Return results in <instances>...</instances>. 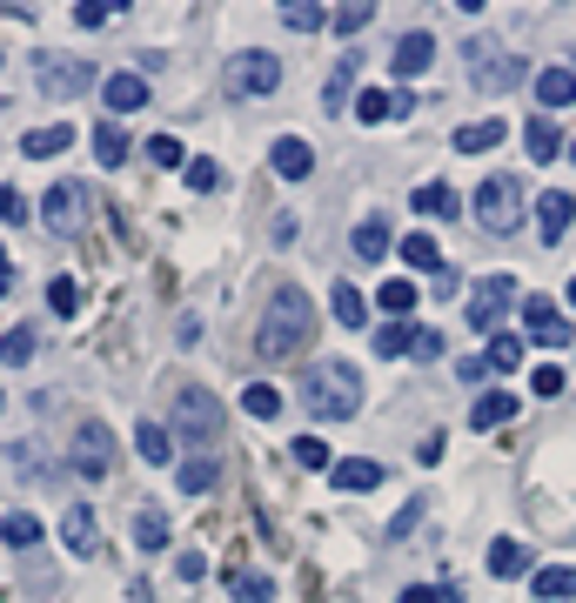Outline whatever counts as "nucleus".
Returning a JSON list of instances; mask_svg holds the SVG:
<instances>
[{
    "mask_svg": "<svg viewBox=\"0 0 576 603\" xmlns=\"http://www.w3.org/2000/svg\"><path fill=\"white\" fill-rule=\"evenodd\" d=\"M315 342V302L302 295V289H275L269 295V315H262V329H256V349L269 356V363H289V356H302Z\"/></svg>",
    "mask_w": 576,
    "mask_h": 603,
    "instance_id": "f257e3e1",
    "label": "nucleus"
},
{
    "mask_svg": "<svg viewBox=\"0 0 576 603\" xmlns=\"http://www.w3.org/2000/svg\"><path fill=\"white\" fill-rule=\"evenodd\" d=\"M302 402L315 422H349L362 409V369L356 363H315L302 376Z\"/></svg>",
    "mask_w": 576,
    "mask_h": 603,
    "instance_id": "f03ea898",
    "label": "nucleus"
},
{
    "mask_svg": "<svg viewBox=\"0 0 576 603\" xmlns=\"http://www.w3.org/2000/svg\"><path fill=\"white\" fill-rule=\"evenodd\" d=\"M175 429H182V443H188L195 456H215V450H221V429H228L221 396L202 389V383H182V389H175Z\"/></svg>",
    "mask_w": 576,
    "mask_h": 603,
    "instance_id": "7ed1b4c3",
    "label": "nucleus"
},
{
    "mask_svg": "<svg viewBox=\"0 0 576 603\" xmlns=\"http://www.w3.org/2000/svg\"><path fill=\"white\" fill-rule=\"evenodd\" d=\"M463 61H469L476 95H510V88H523V80H530V67H523L517 54L489 47V41H469V47H463Z\"/></svg>",
    "mask_w": 576,
    "mask_h": 603,
    "instance_id": "20e7f679",
    "label": "nucleus"
},
{
    "mask_svg": "<svg viewBox=\"0 0 576 603\" xmlns=\"http://www.w3.org/2000/svg\"><path fill=\"white\" fill-rule=\"evenodd\" d=\"M476 222L497 228V235H510V228L523 222V182H517V175H489V182L476 189Z\"/></svg>",
    "mask_w": 576,
    "mask_h": 603,
    "instance_id": "39448f33",
    "label": "nucleus"
},
{
    "mask_svg": "<svg viewBox=\"0 0 576 603\" xmlns=\"http://www.w3.org/2000/svg\"><path fill=\"white\" fill-rule=\"evenodd\" d=\"M67 456H74V476L80 483H101L115 470V429L108 422H80L74 443H67Z\"/></svg>",
    "mask_w": 576,
    "mask_h": 603,
    "instance_id": "423d86ee",
    "label": "nucleus"
},
{
    "mask_svg": "<svg viewBox=\"0 0 576 603\" xmlns=\"http://www.w3.org/2000/svg\"><path fill=\"white\" fill-rule=\"evenodd\" d=\"M510 302H517V282H510V276H482V282L469 289L463 322H469L476 335H497V329H503V315H510Z\"/></svg>",
    "mask_w": 576,
    "mask_h": 603,
    "instance_id": "0eeeda50",
    "label": "nucleus"
},
{
    "mask_svg": "<svg viewBox=\"0 0 576 603\" xmlns=\"http://www.w3.org/2000/svg\"><path fill=\"white\" fill-rule=\"evenodd\" d=\"M34 74H41V95H47V101H74V95L101 88V74H95L88 61H67V54H41Z\"/></svg>",
    "mask_w": 576,
    "mask_h": 603,
    "instance_id": "6e6552de",
    "label": "nucleus"
},
{
    "mask_svg": "<svg viewBox=\"0 0 576 603\" xmlns=\"http://www.w3.org/2000/svg\"><path fill=\"white\" fill-rule=\"evenodd\" d=\"M275 88H282V61H275V54L249 47V54H235V61H228V95H235V101H249V95H275Z\"/></svg>",
    "mask_w": 576,
    "mask_h": 603,
    "instance_id": "1a4fd4ad",
    "label": "nucleus"
},
{
    "mask_svg": "<svg viewBox=\"0 0 576 603\" xmlns=\"http://www.w3.org/2000/svg\"><path fill=\"white\" fill-rule=\"evenodd\" d=\"M523 335L536 342V349H569V342H576L569 315H563L550 295H523Z\"/></svg>",
    "mask_w": 576,
    "mask_h": 603,
    "instance_id": "9d476101",
    "label": "nucleus"
},
{
    "mask_svg": "<svg viewBox=\"0 0 576 603\" xmlns=\"http://www.w3.org/2000/svg\"><path fill=\"white\" fill-rule=\"evenodd\" d=\"M41 222H47L54 235H74L80 222H88V189H80V182H54V189L41 195Z\"/></svg>",
    "mask_w": 576,
    "mask_h": 603,
    "instance_id": "9b49d317",
    "label": "nucleus"
},
{
    "mask_svg": "<svg viewBox=\"0 0 576 603\" xmlns=\"http://www.w3.org/2000/svg\"><path fill=\"white\" fill-rule=\"evenodd\" d=\"M61 550H67V557H95V550H101V524H95L88 503H74V509L61 516Z\"/></svg>",
    "mask_w": 576,
    "mask_h": 603,
    "instance_id": "f8f14e48",
    "label": "nucleus"
},
{
    "mask_svg": "<svg viewBox=\"0 0 576 603\" xmlns=\"http://www.w3.org/2000/svg\"><path fill=\"white\" fill-rule=\"evenodd\" d=\"M430 61H436V34H423V28H409V34L395 41V54H389V67H395L402 80H416V74H430Z\"/></svg>",
    "mask_w": 576,
    "mask_h": 603,
    "instance_id": "ddd939ff",
    "label": "nucleus"
},
{
    "mask_svg": "<svg viewBox=\"0 0 576 603\" xmlns=\"http://www.w3.org/2000/svg\"><path fill=\"white\" fill-rule=\"evenodd\" d=\"M569 222H576V195H563V189H550L543 202H536V235L556 248L563 235H569Z\"/></svg>",
    "mask_w": 576,
    "mask_h": 603,
    "instance_id": "4468645a",
    "label": "nucleus"
},
{
    "mask_svg": "<svg viewBox=\"0 0 576 603\" xmlns=\"http://www.w3.org/2000/svg\"><path fill=\"white\" fill-rule=\"evenodd\" d=\"M101 101H108V115H134V108H148V80L121 67V74L101 80Z\"/></svg>",
    "mask_w": 576,
    "mask_h": 603,
    "instance_id": "2eb2a0df",
    "label": "nucleus"
},
{
    "mask_svg": "<svg viewBox=\"0 0 576 603\" xmlns=\"http://www.w3.org/2000/svg\"><path fill=\"white\" fill-rule=\"evenodd\" d=\"M530 88H536L543 108H576V67H536Z\"/></svg>",
    "mask_w": 576,
    "mask_h": 603,
    "instance_id": "dca6fc26",
    "label": "nucleus"
},
{
    "mask_svg": "<svg viewBox=\"0 0 576 603\" xmlns=\"http://www.w3.org/2000/svg\"><path fill=\"white\" fill-rule=\"evenodd\" d=\"M409 108H416V101H409L402 88H395V95H389V88H369V95H356V115H362L369 128H382V121H402Z\"/></svg>",
    "mask_w": 576,
    "mask_h": 603,
    "instance_id": "f3484780",
    "label": "nucleus"
},
{
    "mask_svg": "<svg viewBox=\"0 0 576 603\" xmlns=\"http://www.w3.org/2000/svg\"><path fill=\"white\" fill-rule=\"evenodd\" d=\"M517 409H523V402H517L510 389H482L476 409H469V429H503V422H517Z\"/></svg>",
    "mask_w": 576,
    "mask_h": 603,
    "instance_id": "a211bd4d",
    "label": "nucleus"
},
{
    "mask_svg": "<svg viewBox=\"0 0 576 603\" xmlns=\"http://www.w3.org/2000/svg\"><path fill=\"white\" fill-rule=\"evenodd\" d=\"M269 161H275V175H289V182H308V168H315V148H308L302 134H282V141L269 148Z\"/></svg>",
    "mask_w": 576,
    "mask_h": 603,
    "instance_id": "6ab92c4d",
    "label": "nucleus"
},
{
    "mask_svg": "<svg viewBox=\"0 0 576 603\" xmlns=\"http://www.w3.org/2000/svg\"><path fill=\"white\" fill-rule=\"evenodd\" d=\"M530 596H543V603H576V563L536 570V577H530Z\"/></svg>",
    "mask_w": 576,
    "mask_h": 603,
    "instance_id": "aec40b11",
    "label": "nucleus"
},
{
    "mask_svg": "<svg viewBox=\"0 0 576 603\" xmlns=\"http://www.w3.org/2000/svg\"><path fill=\"white\" fill-rule=\"evenodd\" d=\"M409 208H416V215H430V222H449V215L463 208V195H456L449 182H423L416 195H409Z\"/></svg>",
    "mask_w": 576,
    "mask_h": 603,
    "instance_id": "412c9836",
    "label": "nucleus"
},
{
    "mask_svg": "<svg viewBox=\"0 0 576 603\" xmlns=\"http://www.w3.org/2000/svg\"><path fill=\"white\" fill-rule=\"evenodd\" d=\"M328 476H336V489H349V496H369V489L382 483V463H369V456H343Z\"/></svg>",
    "mask_w": 576,
    "mask_h": 603,
    "instance_id": "4be33fe9",
    "label": "nucleus"
},
{
    "mask_svg": "<svg viewBox=\"0 0 576 603\" xmlns=\"http://www.w3.org/2000/svg\"><path fill=\"white\" fill-rule=\"evenodd\" d=\"M356 74H362V61H356V54H343V67L328 74V88H322V115H343V108H349V95H356Z\"/></svg>",
    "mask_w": 576,
    "mask_h": 603,
    "instance_id": "5701e85b",
    "label": "nucleus"
},
{
    "mask_svg": "<svg viewBox=\"0 0 576 603\" xmlns=\"http://www.w3.org/2000/svg\"><path fill=\"white\" fill-rule=\"evenodd\" d=\"M503 121L497 115H482V121H469V128H456V154H482V148H503Z\"/></svg>",
    "mask_w": 576,
    "mask_h": 603,
    "instance_id": "b1692460",
    "label": "nucleus"
},
{
    "mask_svg": "<svg viewBox=\"0 0 576 603\" xmlns=\"http://www.w3.org/2000/svg\"><path fill=\"white\" fill-rule=\"evenodd\" d=\"M376 302H382V315H389V322H409V309H416V302H423V289H416V282H409V276H389Z\"/></svg>",
    "mask_w": 576,
    "mask_h": 603,
    "instance_id": "393cba45",
    "label": "nucleus"
},
{
    "mask_svg": "<svg viewBox=\"0 0 576 603\" xmlns=\"http://www.w3.org/2000/svg\"><path fill=\"white\" fill-rule=\"evenodd\" d=\"M482 363H489V376H510V369L523 363V335H503V329H497V335L482 342Z\"/></svg>",
    "mask_w": 576,
    "mask_h": 603,
    "instance_id": "a878e982",
    "label": "nucleus"
},
{
    "mask_svg": "<svg viewBox=\"0 0 576 603\" xmlns=\"http://www.w3.org/2000/svg\"><path fill=\"white\" fill-rule=\"evenodd\" d=\"M61 148H74V128H67V121H54V128H34V134H21V154H28V161H47V154H61Z\"/></svg>",
    "mask_w": 576,
    "mask_h": 603,
    "instance_id": "bb28decb",
    "label": "nucleus"
},
{
    "mask_svg": "<svg viewBox=\"0 0 576 603\" xmlns=\"http://www.w3.org/2000/svg\"><path fill=\"white\" fill-rule=\"evenodd\" d=\"M376 356H382V363L416 356V322H382V329H376Z\"/></svg>",
    "mask_w": 576,
    "mask_h": 603,
    "instance_id": "cd10ccee",
    "label": "nucleus"
},
{
    "mask_svg": "<svg viewBox=\"0 0 576 603\" xmlns=\"http://www.w3.org/2000/svg\"><path fill=\"white\" fill-rule=\"evenodd\" d=\"M134 543H141L148 557H154V550H169V516H161L154 503H141V509H134Z\"/></svg>",
    "mask_w": 576,
    "mask_h": 603,
    "instance_id": "c85d7f7f",
    "label": "nucleus"
},
{
    "mask_svg": "<svg viewBox=\"0 0 576 603\" xmlns=\"http://www.w3.org/2000/svg\"><path fill=\"white\" fill-rule=\"evenodd\" d=\"M0 543H8V550H34V543H41V516L8 509V516H0Z\"/></svg>",
    "mask_w": 576,
    "mask_h": 603,
    "instance_id": "c756f323",
    "label": "nucleus"
},
{
    "mask_svg": "<svg viewBox=\"0 0 576 603\" xmlns=\"http://www.w3.org/2000/svg\"><path fill=\"white\" fill-rule=\"evenodd\" d=\"M530 570V550L517 543V537H497L489 543V577H523Z\"/></svg>",
    "mask_w": 576,
    "mask_h": 603,
    "instance_id": "7c9ffc66",
    "label": "nucleus"
},
{
    "mask_svg": "<svg viewBox=\"0 0 576 603\" xmlns=\"http://www.w3.org/2000/svg\"><path fill=\"white\" fill-rule=\"evenodd\" d=\"M134 450L148 456V463H175V437L161 422H134Z\"/></svg>",
    "mask_w": 576,
    "mask_h": 603,
    "instance_id": "2f4dec72",
    "label": "nucleus"
},
{
    "mask_svg": "<svg viewBox=\"0 0 576 603\" xmlns=\"http://www.w3.org/2000/svg\"><path fill=\"white\" fill-rule=\"evenodd\" d=\"M328 309H336V322H343V329H362V322H369V302H362V289H349V282L328 289Z\"/></svg>",
    "mask_w": 576,
    "mask_h": 603,
    "instance_id": "473e14b6",
    "label": "nucleus"
},
{
    "mask_svg": "<svg viewBox=\"0 0 576 603\" xmlns=\"http://www.w3.org/2000/svg\"><path fill=\"white\" fill-rule=\"evenodd\" d=\"M95 161H101V168H128V134H121V121H101V128H95Z\"/></svg>",
    "mask_w": 576,
    "mask_h": 603,
    "instance_id": "72a5a7b5",
    "label": "nucleus"
},
{
    "mask_svg": "<svg viewBox=\"0 0 576 603\" xmlns=\"http://www.w3.org/2000/svg\"><path fill=\"white\" fill-rule=\"evenodd\" d=\"M395 255H402L409 269H443V248H436V235H423V228H416V235H402Z\"/></svg>",
    "mask_w": 576,
    "mask_h": 603,
    "instance_id": "f704fd0d",
    "label": "nucleus"
},
{
    "mask_svg": "<svg viewBox=\"0 0 576 603\" xmlns=\"http://www.w3.org/2000/svg\"><path fill=\"white\" fill-rule=\"evenodd\" d=\"M356 255H362V262H382V255H389V222L382 215L356 222Z\"/></svg>",
    "mask_w": 576,
    "mask_h": 603,
    "instance_id": "c9c22d12",
    "label": "nucleus"
},
{
    "mask_svg": "<svg viewBox=\"0 0 576 603\" xmlns=\"http://www.w3.org/2000/svg\"><path fill=\"white\" fill-rule=\"evenodd\" d=\"M215 483H221V463H215V456H188V463H182V489H188V496H208Z\"/></svg>",
    "mask_w": 576,
    "mask_h": 603,
    "instance_id": "e433bc0d",
    "label": "nucleus"
},
{
    "mask_svg": "<svg viewBox=\"0 0 576 603\" xmlns=\"http://www.w3.org/2000/svg\"><path fill=\"white\" fill-rule=\"evenodd\" d=\"M228 590H235V603H269V596H275V583H269L262 570H241V577L228 570Z\"/></svg>",
    "mask_w": 576,
    "mask_h": 603,
    "instance_id": "4c0bfd02",
    "label": "nucleus"
},
{
    "mask_svg": "<svg viewBox=\"0 0 576 603\" xmlns=\"http://www.w3.org/2000/svg\"><path fill=\"white\" fill-rule=\"evenodd\" d=\"M523 141H530V154H536V161H556V148H563V134H556V121H550V115H536Z\"/></svg>",
    "mask_w": 576,
    "mask_h": 603,
    "instance_id": "58836bf2",
    "label": "nucleus"
},
{
    "mask_svg": "<svg viewBox=\"0 0 576 603\" xmlns=\"http://www.w3.org/2000/svg\"><path fill=\"white\" fill-rule=\"evenodd\" d=\"M282 21H289V34H315V28H328V14L315 8V0H289Z\"/></svg>",
    "mask_w": 576,
    "mask_h": 603,
    "instance_id": "ea45409f",
    "label": "nucleus"
},
{
    "mask_svg": "<svg viewBox=\"0 0 576 603\" xmlns=\"http://www.w3.org/2000/svg\"><path fill=\"white\" fill-rule=\"evenodd\" d=\"M0 363H8V369L34 363V329H8V335H0Z\"/></svg>",
    "mask_w": 576,
    "mask_h": 603,
    "instance_id": "a19ab883",
    "label": "nucleus"
},
{
    "mask_svg": "<svg viewBox=\"0 0 576 603\" xmlns=\"http://www.w3.org/2000/svg\"><path fill=\"white\" fill-rule=\"evenodd\" d=\"M241 409H249V416H282V389H269V383H249V389H241Z\"/></svg>",
    "mask_w": 576,
    "mask_h": 603,
    "instance_id": "79ce46f5",
    "label": "nucleus"
},
{
    "mask_svg": "<svg viewBox=\"0 0 576 603\" xmlns=\"http://www.w3.org/2000/svg\"><path fill=\"white\" fill-rule=\"evenodd\" d=\"M47 309H54V315H74V309H80V282H74V276H54V282H47Z\"/></svg>",
    "mask_w": 576,
    "mask_h": 603,
    "instance_id": "37998d69",
    "label": "nucleus"
},
{
    "mask_svg": "<svg viewBox=\"0 0 576 603\" xmlns=\"http://www.w3.org/2000/svg\"><path fill=\"white\" fill-rule=\"evenodd\" d=\"M376 21V8H369V0H356V8H343V14H328V28H336V34H362Z\"/></svg>",
    "mask_w": 576,
    "mask_h": 603,
    "instance_id": "c03bdc74",
    "label": "nucleus"
},
{
    "mask_svg": "<svg viewBox=\"0 0 576 603\" xmlns=\"http://www.w3.org/2000/svg\"><path fill=\"white\" fill-rule=\"evenodd\" d=\"M295 463H302V470H336V456H328L322 437H302V443H295Z\"/></svg>",
    "mask_w": 576,
    "mask_h": 603,
    "instance_id": "a18cd8bd",
    "label": "nucleus"
},
{
    "mask_svg": "<svg viewBox=\"0 0 576 603\" xmlns=\"http://www.w3.org/2000/svg\"><path fill=\"white\" fill-rule=\"evenodd\" d=\"M148 161H154V168H182L188 154H182V141H175V134H154V141H148Z\"/></svg>",
    "mask_w": 576,
    "mask_h": 603,
    "instance_id": "49530a36",
    "label": "nucleus"
},
{
    "mask_svg": "<svg viewBox=\"0 0 576 603\" xmlns=\"http://www.w3.org/2000/svg\"><path fill=\"white\" fill-rule=\"evenodd\" d=\"M563 383H569V376H563L556 363H543V369H530V396H563Z\"/></svg>",
    "mask_w": 576,
    "mask_h": 603,
    "instance_id": "de8ad7c7",
    "label": "nucleus"
},
{
    "mask_svg": "<svg viewBox=\"0 0 576 603\" xmlns=\"http://www.w3.org/2000/svg\"><path fill=\"white\" fill-rule=\"evenodd\" d=\"M108 14H121V0H88V8H74V28H101Z\"/></svg>",
    "mask_w": 576,
    "mask_h": 603,
    "instance_id": "09e8293b",
    "label": "nucleus"
},
{
    "mask_svg": "<svg viewBox=\"0 0 576 603\" xmlns=\"http://www.w3.org/2000/svg\"><path fill=\"white\" fill-rule=\"evenodd\" d=\"M188 189H195V195L221 189V168H215V161H188Z\"/></svg>",
    "mask_w": 576,
    "mask_h": 603,
    "instance_id": "8fccbe9b",
    "label": "nucleus"
},
{
    "mask_svg": "<svg viewBox=\"0 0 576 603\" xmlns=\"http://www.w3.org/2000/svg\"><path fill=\"white\" fill-rule=\"evenodd\" d=\"M175 577H182V583H202V577H208V557H202V550H182Z\"/></svg>",
    "mask_w": 576,
    "mask_h": 603,
    "instance_id": "3c124183",
    "label": "nucleus"
},
{
    "mask_svg": "<svg viewBox=\"0 0 576 603\" xmlns=\"http://www.w3.org/2000/svg\"><path fill=\"white\" fill-rule=\"evenodd\" d=\"M21 215H28V202H21V195H14V189H0V228H14V222H21Z\"/></svg>",
    "mask_w": 576,
    "mask_h": 603,
    "instance_id": "603ef678",
    "label": "nucleus"
},
{
    "mask_svg": "<svg viewBox=\"0 0 576 603\" xmlns=\"http://www.w3.org/2000/svg\"><path fill=\"white\" fill-rule=\"evenodd\" d=\"M416 524H423V496H416V503H409V509L395 516V524H389V537H409V530H416Z\"/></svg>",
    "mask_w": 576,
    "mask_h": 603,
    "instance_id": "864d4df0",
    "label": "nucleus"
},
{
    "mask_svg": "<svg viewBox=\"0 0 576 603\" xmlns=\"http://www.w3.org/2000/svg\"><path fill=\"white\" fill-rule=\"evenodd\" d=\"M416 356H423V363L443 356V335H436V329H416Z\"/></svg>",
    "mask_w": 576,
    "mask_h": 603,
    "instance_id": "5fc2aeb1",
    "label": "nucleus"
},
{
    "mask_svg": "<svg viewBox=\"0 0 576 603\" xmlns=\"http://www.w3.org/2000/svg\"><path fill=\"white\" fill-rule=\"evenodd\" d=\"M456 376H463V383H476V389H482V383H489V363H482V356H469V363H456Z\"/></svg>",
    "mask_w": 576,
    "mask_h": 603,
    "instance_id": "6e6d98bb",
    "label": "nucleus"
},
{
    "mask_svg": "<svg viewBox=\"0 0 576 603\" xmlns=\"http://www.w3.org/2000/svg\"><path fill=\"white\" fill-rule=\"evenodd\" d=\"M395 603H443V590H430V583H409Z\"/></svg>",
    "mask_w": 576,
    "mask_h": 603,
    "instance_id": "4d7b16f0",
    "label": "nucleus"
},
{
    "mask_svg": "<svg viewBox=\"0 0 576 603\" xmlns=\"http://www.w3.org/2000/svg\"><path fill=\"white\" fill-rule=\"evenodd\" d=\"M443 603H463V590H456V583H449V590H443Z\"/></svg>",
    "mask_w": 576,
    "mask_h": 603,
    "instance_id": "13d9d810",
    "label": "nucleus"
},
{
    "mask_svg": "<svg viewBox=\"0 0 576 603\" xmlns=\"http://www.w3.org/2000/svg\"><path fill=\"white\" fill-rule=\"evenodd\" d=\"M0 276H8V248H0Z\"/></svg>",
    "mask_w": 576,
    "mask_h": 603,
    "instance_id": "bf43d9fd",
    "label": "nucleus"
},
{
    "mask_svg": "<svg viewBox=\"0 0 576 603\" xmlns=\"http://www.w3.org/2000/svg\"><path fill=\"white\" fill-rule=\"evenodd\" d=\"M569 309H576V282H569Z\"/></svg>",
    "mask_w": 576,
    "mask_h": 603,
    "instance_id": "052dcab7",
    "label": "nucleus"
},
{
    "mask_svg": "<svg viewBox=\"0 0 576 603\" xmlns=\"http://www.w3.org/2000/svg\"><path fill=\"white\" fill-rule=\"evenodd\" d=\"M0 295H8V276H0Z\"/></svg>",
    "mask_w": 576,
    "mask_h": 603,
    "instance_id": "680f3d73",
    "label": "nucleus"
},
{
    "mask_svg": "<svg viewBox=\"0 0 576 603\" xmlns=\"http://www.w3.org/2000/svg\"><path fill=\"white\" fill-rule=\"evenodd\" d=\"M569 161H576V141H569Z\"/></svg>",
    "mask_w": 576,
    "mask_h": 603,
    "instance_id": "e2e57ef3",
    "label": "nucleus"
},
{
    "mask_svg": "<svg viewBox=\"0 0 576 603\" xmlns=\"http://www.w3.org/2000/svg\"><path fill=\"white\" fill-rule=\"evenodd\" d=\"M0 402H8V396H0Z\"/></svg>",
    "mask_w": 576,
    "mask_h": 603,
    "instance_id": "0e129e2a",
    "label": "nucleus"
}]
</instances>
